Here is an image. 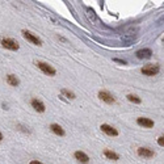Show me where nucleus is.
I'll return each mask as SVG.
<instances>
[{
    "mask_svg": "<svg viewBox=\"0 0 164 164\" xmlns=\"http://www.w3.org/2000/svg\"><path fill=\"white\" fill-rule=\"evenodd\" d=\"M0 45H2L4 49H7V50H11V51H17L20 49V45L17 41H15L13 38H7L4 37L0 40Z\"/></svg>",
    "mask_w": 164,
    "mask_h": 164,
    "instance_id": "nucleus-1",
    "label": "nucleus"
},
{
    "mask_svg": "<svg viewBox=\"0 0 164 164\" xmlns=\"http://www.w3.org/2000/svg\"><path fill=\"white\" fill-rule=\"evenodd\" d=\"M36 66H37V67L40 68L45 75H47V76H55V75H57V70L54 68L51 64H49V63H46V62L38 61V62H36Z\"/></svg>",
    "mask_w": 164,
    "mask_h": 164,
    "instance_id": "nucleus-2",
    "label": "nucleus"
},
{
    "mask_svg": "<svg viewBox=\"0 0 164 164\" xmlns=\"http://www.w3.org/2000/svg\"><path fill=\"white\" fill-rule=\"evenodd\" d=\"M21 34H23V37L25 38L28 42H30V43H33V45H36V46H42V40L38 36H36L34 33H32V32H29V30H26V29H24V30H21Z\"/></svg>",
    "mask_w": 164,
    "mask_h": 164,
    "instance_id": "nucleus-3",
    "label": "nucleus"
},
{
    "mask_svg": "<svg viewBox=\"0 0 164 164\" xmlns=\"http://www.w3.org/2000/svg\"><path fill=\"white\" fill-rule=\"evenodd\" d=\"M140 72L145 76H156L160 72V67L158 64H147L140 68Z\"/></svg>",
    "mask_w": 164,
    "mask_h": 164,
    "instance_id": "nucleus-4",
    "label": "nucleus"
},
{
    "mask_svg": "<svg viewBox=\"0 0 164 164\" xmlns=\"http://www.w3.org/2000/svg\"><path fill=\"white\" fill-rule=\"evenodd\" d=\"M97 97L100 98L101 101H104L105 104H109V105H113V104H116V97H114L110 92L108 91H100L97 93Z\"/></svg>",
    "mask_w": 164,
    "mask_h": 164,
    "instance_id": "nucleus-5",
    "label": "nucleus"
},
{
    "mask_svg": "<svg viewBox=\"0 0 164 164\" xmlns=\"http://www.w3.org/2000/svg\"><path fill=\"white\" fill-rule=\"evenodd\" d=\"M136 154H138V156L143 158V159H151V158H154L156 155L155 151L150 149V147H138L136 149Z\"/></svg>",
    "mask_w": 164,
    "mask_h": 164,
    "instance_id": "nucleus-6",
    "label": "nucleus"
},
{
    "mask_svg": "<svg viewBox=\"0 0 164 164\" xmlns=\"http://www.w3.org/2000/svg\"><path fill=\"white\" fill-rule=\"evenodd\" d=\"M74 158H75V160L80 164H88L91 162V158L87 155L84 151H80V150L74 152Z\"/></svg>",
    "mask_w": 164,
    "mask_h": 164,
    "instance_id": "nucleus-7",
    "label": "nucleus"
},
{
    "mask_svg": "<svg viewBox=\"0 0 164 164\" xmlns=\"http://www.w3.org/2000/svg\"><path fill=\"white\" fill-rule=\"evenodd\" d=\"M30 105H32V108L34 109L37 113H43V112L46 110V106H45V104H43V101L40 100V98H37V97L32 98Z\"/></svg>",
    "mask_w": 164,
    "mask_h": 164,
    "instance_id": "nucleus-8",
    "label": "nucleus"
},
{
    "mask_svg": "<svg viewBox=\"0 0 164 164\" xmlns=\"http://www.w3.org/2000/svg\"><path fill=\"white\" fill-rule=\"evenodd\" d=\"M101 131L104 134H106L108 136H118V130L112 126V125H108V123H102L100 126Z\"/></svg>",
    "mask_w": 164,
    "mask_h": 164,
    "instance_id": "nucleus-9",
    "label": "nucleus"
},
{
    "mask_svg": "<svg viewBox=\"0 0 164 164\" xmlns=\"http://www.w3.org/2000/svg\"><path fill=\"white\" fill-rule=\"evenodd\" d=\"M136 125L140 127H146V129H150V127H154V121L149 117H138L136 118Z\"/></svg>",
    "mask_w": 164,
    "mask_h": 164,
    "instance_id": "nucleus-10",
    "label": "nucleus"
},
{
    "mask_svg": "<svg viewBox=\"0 0 164 164\" xmlns=\"http://www.w3.org/2000/svg\"><path fill=\"white\" fill-rule=\"evenodd\" d=\"M135 55L138 59H150L152 57V50L151 49H139L135 51Z\"/></svg>",
    "mask_w": 164,
    "mask_h": 164,
    "instance_id": "nucleus-11",
    "label": "nucleus"
},
{
    "mask_svg": "<svg viewBox=\"0 0 164 164\" xmlns=\"http://www.w3.org/2000/svg\"><path fill=\"white\" fill-rule=\"evenodd\" d=\"M50 130H51L53 134H55V135H58V136H64V135H66L64 129H63L59 123H51V125H50Z\"/></svg>",
    "mask_w": 164,
    "mask_h": 164,
    "instance_id": "nucleus-12",
    "label": "nucleus"
},
{
    "mask_svg": "<svg viewBox=\"0 0 164 164\" xmlns=\"http://www.w3.org/2000/svg\"><path fill=\"white\" fill-rule=\"evenodd\" d=\"M104 156H105L108 160H113V162L119 160V155L117 154V152L113 151V150H109V149L104 150Z\"/></svg>",
    "mask_w": 164,
    "mask_h": 164,
    "instance_id": "nucleus-13",
    "label": "nucleus"
},
{
    "mask_svg": "<svg viewBox=\"0 0 164 164\" xmlns=\"http://www.w3.org/2000/svg\"><path fill=\"white\" fill-rule=\"evenodd\" d=\"M7 83L11 87H19L20 85V79L13 74H8L7 75Z\"/></svg>",
    "mask_w": 164,
    "mask_h": 164,
    "instance_id": "nucleus-14",
    "label": "nucleus"
},
{
    "mask_svg": "<svg viewBox=\"0 0 164 164\" xmlns=\"http://www.w3.org/2000/svg\"><path fill=\"white\" fill-rule=\"evenodd\" d=\"M126 98L130 101V102H133V104H140L142 102V98L138 96V95H133V93H129L126 96Z\"/></svg>",
    "mask_w": 164,
    "mask_h": 164,
    "instance_id": "nucleus-15",
    "label": "nucleus"
},
{
    "mask_svg": "<svg viewBox=\"0 0 164 164\" xmlns=\"http://www.w3.org/2000/svg\"><path fill=\"white\" fill-rule=\"evenodd\" d=\"M61 93H62L64 97H67L68 100H75V98H76V95L72 91H68V89H66V88H63V89L61 91Z\"/></svg>",
    "mask_w": 164,
    "mask_h": 164,
    "instance_id": "nucleus-16",
    "label": "nucleus"
},
{
    "mask_svg": "<svg viewBox=\"0 0 164 164\" xmlns=\"http://www.w3.org/2000/svg\"><path fill=\"white\" fill-rule=\"evenodd\" d=\"M156 142H158V145H159L160 147H164V135H160V136H158Z\"/></svg>",
    "mask_w": 164,
    "mask_h": 164,
    "instance_id": "nucleus-17",
    "label": "nucleus"
},
{
    "mask_svg": "<svg viewBox=\"0 0 164 164\" xmlns=\"http://www.w3.org/2000/svg\"><path fill=\"white\" fill-rule=\"evenodd\" d=\"M29 164H43L42 162H40V160H30L29 162Z\"/></svg>",
    "mask_w": 164,
    "mask_h": 164,
    "instance_id": "nucleus-18",
    "label": "nucleus"
},
{
    "mask_svg": "<svg viewBox=\"0 0 164 164\" xmlns=\"http://www.w3.org/2000/svg\"><path fill=\"white\" fill-rule=\"evenodd\" d=\"M116 62H118V63H122V64H126V61H122V59H114Z\"/></svg>",
    "mask_w": 164,
    "mask_h": 164,
    "instance_id": "nucleus-19",
    "label": "nucleus"
},
{
    "mask_svg": "<svg viewBox=\"0 0 164 164\" xmlns=\"http://www.w3.org/2000/svg\"><path fill=\"white\" fill-rule=\"evenodd\" d=\"M3 138H4V136H3V133H2V131H0V142L3 140Z\"/></svg>",
    "mask_w": 164,
    "mask_h": 164,
    "instance_id": "nucleus-20",
    "label": "nucleus"
},
{
    "mask_svg": "<svg viewBox=\"0 0 164 164\" xmlns=\"http://www.w3.org/2000/svg\"><path fill=\"white\" fill-rule=\"evenodd\" d=\"M163 42H164V38H163Z\"/></svg>",
    "mask_w": 164,
    "mask_h": 164,
    "instance_id": "nucleus-21",
    "label": "nucleus"
}]
</instances>
